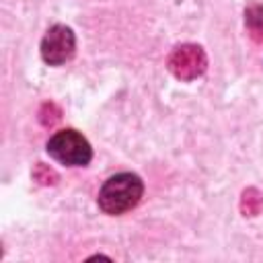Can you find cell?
Returning <instances> with one entry per match:
<instances>
[{
  "instance_id": "7",
  "label": "cell",
  "mask_w": 263,
  "mask_h": 263,
  "mask_svg": "<svg viewBox=\"0 0 263 263\" xmlns=\"http://www.w3.org/2000/svg\"><path fill=\"white\" fill-rule=\"evenodd\" d=\"M33 179L39 185H55L58 183V173L51 166H47L43 162H37L35 168H33Z\"/></svg>"
},
{
  "instance_id": "1",
  "label": "cell",
  "mask_w": 263,
  "mask_h": 263,
  "mask_svg": "<svg viewBox=\"0 0 263 263\" xmlns=\"http://www.w3.org/2000/svg\"><path fill=\"white\" fill-rule=\"evenodd\" d=\"M144 183L134 173H119L107 179L99 191V208L109 216H119L138 205Z\"/></svg>"
},
{
  "instance_id": "8",
  "label": "cell",
  "mask_w": 263,
  "mask_h": 263,
  "mask_svg": "<svg viewBox=\"0 0 263 263\" xmlns=\"http://www.w3.org/2000/svg\"><path fill=\"white\" fill-rule=\"evenodd\" d=\"M60 119V109L55 103H43L41 111H39V121L43 125H53Z\"/></svg>"
},
{
  "instance_id": "6",
  "label": "cell",
  "mask_w": 263,
  "mask_h": 263,
  "mask_svg": "<svg viewBox=\"0 0 263 263\" xmlns=\"http://www.w3.org/2000/svg\"><path fill=\"white\" fill-rule=\"evenodd\" d=\"M263 208V195L259 189L255 187H249L242 191V197H240V212L245 216H257Z\"/></svg>"
},
{
  "instance_id": "3",
  "label": "cell",
  "mask_w": 263,
  "mask_h": 263,
  "mask_svg": "<svg viewBox=\"0 0 263 263\" xmlns=\"http://www.w3.org/2000/svg\"><path fill=\"white\" fill-rule=\"evenodd\" d=\"M171 74L179 80H195L197 76H201L205 72L208 66V58L203 53V49L195 43H183L177 45L166 62Z\"/></svg>"
},
{
  "instance_id": "5",
  "label": "cell",
  "mask_w": 263,
  "mask_h": 263,
  "mask_svg": "<svg viewBox=\"0 0 263 263\" xmlns=\"http://www.w3.org/2000/svg\"><path fill=\"white\" fill-rule=\"evenodd\" d=\"M245 23L249 29V35L255 41H263V6L261 4H251L245 12Z\"/></svg>"
},
{
  "instance_id": "4",
  "label": "cell",
  "mask_w": 263,
  "mask_h": 263,
  "mask_svg": "<svg viewBox=\"0 0 263 263\" xmlns=\"http://www.w3.org/2000/svg\"><path fill=\"white\" fill-rule=\"evenodd\" d=\"M76 49V37L70 27L66 25H53L43 41H41V58L49 66H62L66 64Z\"/></svg>"
},
{
  "instance_id": "2",
  "label": "cell",
  "mask_w": 263,
  "mask_h": 263,
  "mask_svg": "<svg viewBox=\"0 0 263 263\" xmlns=\"http://www.w3.org/2000/svg\"><path fill=\"white\" fill-rule=\"evenodd\" d=\"M47 152L51 158L68 166H84L92 158V148L88 140L76 129L55 132L47 142Z\"/></svg>"
}]
</instances>
